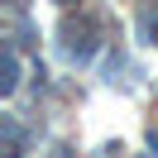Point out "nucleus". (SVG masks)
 <instances>
[{"label":"nucleus","mask_w":158,"mask_h":158,"mask_svg":"<svg viewBox=\"0 0 158 158\" xmlns=\"http://www.w3.org/2000/svg\"><path fill=\"white\" fill-rule=\"evenodd\" d=\"M62 5H72V0H62Z\"/></svg>","instance_id":"nucleus-1"}]
</instances>
